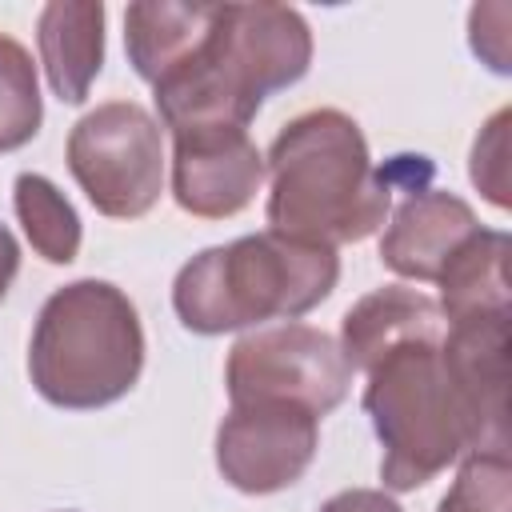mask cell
Here are the masks:
<instances>
[{
  "label": "cell",
  "instance_id": "cell-8",
  "mask_svg": "<svg viewBox=\"0 0 512 512\" xmlns=\"http://www.w3.org/2000/svg\"><path fill=\"white\" fill-rule=\"evenodd\" d=\"M320 448V416L284 400L232 404L216 428V468L244 496L292 488Z\"/></svg>",
  "mask_w": 512,
  "mask_h": 512
},
{
  "label": "cell",
  "instance_id": "cell-4",
  "mask_svg": "<svg viewBox=\"0 0 512 512\" xmlns=\"http://www.w3.org/2000/svg\"><path fill=\"white\" fill-rule=\"evenodd\" d=\"M336 280V248L256 232L196 252L172 280V308L188 332L220 336L264 320H300L332 296Z\"/></svg>",
  "mask_w": 512,
  "mask_h": 512
},
{
  "label": "cell",
  "instance_id": "cell-17",
  "mask_svg": "<svg viewBox=\"0 0 512 512\" xmlns=\"http://www.w3.org/2000/svg\"><path fill=\"white\" fill-rule=\"evenodd\" d=\"M436 512H512V464L508 452L460 456L456 480Z\"/></svg>",
  "mask_w": 512,
  "mask_h": 512
},
{
  "label": "cell",
  "instance_id": "cell-9",
  "mask_svg": "<svg viewBox=\"0 0 512 512\" xmlns=\"http://www.w3.org/2000/svg\"><path fill=\"white\" fill-rule=\"evenodd\" d=\"M264 176V152L248 128H192L172 136V200L196 220L244 212Z\"/></svg>",
  "mask_w": 512,
  "mask_h": 512
},
{
  "label": "cell",
  "instance_id": "cell-11",
  "mask_svg": "<svg viewBox=\"0 0 512 512\" xmlns=\"http://www.w3.org/2000/svg\"><path fill=\"white\" fill-rule=\"evenodd\" d=\"M36 48L48 88L64 104H84L104 68V4L52 0L36 16Z\"/></svg>",
  "mask_w": 512,
  "mask_h": 512
},
{
  "label": "cell",
  "instance_id": "cell-3",
  "mask_svg": "<svg viewBox=\"0 0 512 512\" xmlns=\"http://www.w3.org/2000/svg\"><path fill=\"white\" fill-rule=\"evenodd\" d=\"M444 328L404 336L360 368L368 376L360 404L380 440L384 492H416L460 456L480 452L472 412L444 364Z\"/></svg>",
  "mask_w": 512,
  "mask_h": 512
},
{
  "label": "cell",
  "instance_id": "cell-21",
  "mask_svg": "<svg viewBox=\"0 0 512 512\" xmlns=\"http://www.w3.org/2000/svg\"><path fill=\"white\" fill-rule=\"evenodd\" d=\"M16 272H20V244H16L12 228L0 224V304H4V296H8V288H12V280H16Z\"/></svg>",
  "mask_w": 512,
  "mask_h": 512
},
{
  "label": "cell",
  "instance_id": "cell-20",
  "mask_svg": "<svg viewBox=\"0 0 512 512\" xmlns=\"http://www.w3.org/2000/svg\"><path fill=\"white\" fill-rule=\"evenodd\" d=\"M320 512H404L384 488H344L320 504Z\"/></svg>",
  "mask_w": 512,
  "mask_h": 512
},
{
  "label": "cell",
  "instance_id": "cell-7",
  "mask_svg": "<svg viewBox=\"0 0 512 512\" xmlns=\"http://www.w3.org/2000/svg\"><path fill=\"white\" fill-rule=\"evenodd\" d=\"M348 384L352 368L344 364L340 344L300 320L240 336L224 360V388L232 404L284 400L324 416L348 396Z\"/></svg>",
  "mask_w": 512,
  "mask_h": 512
},
{
  "label": "cell",
  "instance_id": "cell-13",
  "mask_svg": "<svg viewBox=\"0 0 512 512\" xmlns=\"http://www.w3.org/2000/svg\"><path fill=\"white\" fill-rule=\"evenodd\" d=\"M216 4L140 0L124 8V52L144 84H160L208 32Z\"/></svg>",
  "mask_w": 512,
  "mask_h": 512
},
{
  "label": "cell",
  "instance_id": "cell-2",
  "mask_svg": "<svg viewBox=\"0 0 512 512\" xmlns=\"http://www.w3.org/2000/svg\"><path fill=\"white\" fill-rule=\"evenodd\" d=\"M268 232L304 244H360L392 212V180L372 164L360 124L340 108L292 116L268 156Z\"/></svg>",
  "mask_w": 512,
  "mask_h": 512
},
{
  "label": "cell",
  "instance_id": "cell-16",
  "mask_svg": "<svg viewBox=\"0 0 512 512\" xmlns=\"http://www.w3.org/2000/svg\"><path fill=\"white\" fill-rule=\"evenodd\" d=\"M44 124V100L32 52L0 32V152L24 148Z\"/></svg>",
  "mask_w": 512,
  "mask_h": 512
},
{
  "label": "cell",
  "instance_id": "cell-6",
  "mask_svg": "<svg viewBox=\"0 0 512 512\" xmlns=\"http://www.w3.org/2000/svg\"><path fill=\"white\" fill-rule=\"evenodd\" d=\"M68 172L100 216L140 220L164 192V128L136 100L84 112L64 148Z\"/></svg>",
  "mask_w": 512,
  "mask_h": 512
},
{
  "label": "cell",
  "instance_id": "cell-14",
  "mask_svg": "<svg viewBox=\"0 0 512 512\" xmlns=\"http://www.w3.org/2000/svg\"><path fill=\"white\" fill-rule=\"evenodd\" d=\"M508 252L512 240L500 228H480L440 272V312L448 324L508 316Z\"/></svg>",
  "mask_w": 512,
  "mask_h": 512
},
{
  "label": "cell",
  "instance_id": "cell-18",
  "mask_svg": "<svg viewBox=\"0 0 512 512\" xmlns=\"http://www.w3.org/2000/svg\"><path fill=\"white\" fill-rule=\"evenodd\" d=\"M472 184L484 192L488 204L508 208V108L492 112V120L476 132L472 140V160H468Z\"/></svg>",
  "mask_w": 512,
  "mask_h": 512
},
{
  "label": "cell",
  "instance_id": "cell-10",
  "mask_svg": "<svg viewBox=\"0 0 512 512\" xmlns=\"http://www.w3.org/2000/svg\"><path fill=\"white\" fill-rule=\"evenodd\" d=\"M472 204L444 188H416L408 192L384 224L380 236V260L400 280L436 284L448 260L480 232Z\"/></svg>",
  "mask_w": 512,
  "mask_h": 512
},
{
  "label": "cell",
  "instance_id": "cell-12",
  "mask_svg": "<svg viewBox=\"0 0 512 512\" xmlns=\"http://www.w3.org/2000/svg\"><path fill=\"white\" fill-rule=\"evenodd\" d=\"M444 312L432 296H424L420 288H408V284H384L368 296H360L344 320H340V352H344V364L352 372H360L380 348L404 340V336H416V332H432V328H444Z\"/></svg>",
  "mask_w": 512,
  "mask_h": 512
},
{
  "label": "cell",
  "instance_id": "cell-5",
  "mask_svg": "<svg viewBox=\"0 0 512 512\" xmlns=\"http://www.w3.org/2000/svg\"><path fill=\"white\" fill-rule=\"evenodd\" d=\"M140 372L144 324L124 288L84 276L44 300L28 340V376L48 404L108 408L136 388Z\"/></svg>",
  "mask_w": 512,
  "mask_h": 512
},
{
  "label": "cell",
  "instance_id": "cell-19",
  "mask_svg": "<svg viewBox=\"0 0 512 512\" xmlns=\"http://www.w3.org/2000/svg\"><path fill=\"white\" fill-rule=\"evenodd\" d=\"M508 4H476L468 12V40L472 52L496 72L508 76L512 72V56H508Z\"/></svg>",
  "mask_w": 512,
  "mask_h": 512
},
{
  "label": "cell",
  "instance_id": "cell-15",
  "mask_svg": "<svg viewBox=\"0 0 512 512\" xmlns=\"http://www.w3.org/2000/svg\"><path fill=\"white\" fill-rule=\"evenodd\" d=\"M12 208L16 220L32 244V252L48 264H72L80 256V216L72 200L40 172H20L12 184Z\"/></svg>",
  "mask_w": 512,
  "mask_h": 512
},
{
  "label": "cell",
  "instance_id": "cell-1",
  "mask_svg": "<svg viewBox=\"0 0 512 512\" xmlns=\"http://www.w3.org/2000/svg\"><path fill=\"white\" fill-rule=\"evenodd\" d=\"M312 28L288 4H216L200 44L152 84L160 128H248L272 92L304 80Z\"/></svg>",
  "mask_w": 512,
  "mask_h": 512
}]
</instances>
